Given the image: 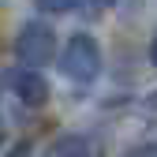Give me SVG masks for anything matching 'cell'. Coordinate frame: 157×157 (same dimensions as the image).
Instances as JSON below:
<instances>
[{"mask_svg": "<svg viewBox=\"0 0 157 157\" xmlns=\"http://www.w3.org/2000/svg\"><path fill=\"white\" fill-rule=\"evenodd\" d=\"M60 71L71 78V82H94L97 75H101V45L94 41L90 34H71L67 37V45L60 52Z\"/></svg>", "mask_w": 157, "mask_h": 157, "instance_id": "6da1fadb", "label": "cell"}, {"mask_svg": "<svg viewBox=\"0 0 157 157\" xmlns=\"http://www.w3.org/2000/svg\"><path fill=\"white\" fill-rule=\"evenodd\" d=\"M52 49H56V34L49 23L34 19V23H23V30L15 34V56L23 67H45L52 60Z\"/></svg>", "mask_w": 157, "mask_h": 157, "instance_id": "7a4b0ae2", "label": "cell"}, {"mask_svg": "<svg viewBox=\"0 0 157 157\" xmlns=\"http://www.w3.org/2000/svg\"><path fill=\"white\" fill-rule=\"evenodd\" d=\"M11 90H15V97H19L26 109H41V105L49 101V82H45L34 67H15V71H11Z\"/></svg>", "mask_w": 157, "mask_h": 157, "instance_id": "3957f363", "label": "cell"}, {"mask_svg": "<svg viewBox=\"0 0 157 157\" xmlns=\"http://www.w3.org/2000/svg\"><path fill=\"white\" fill-rule=\"evenodd\" d=\"M45 157H101V142L94 135H64L49 146Z\"/></svg>", "mask_w": 157, "mask_h": 157, "instance_id": "277c9868", "label": "cell"}, {"mask_svg": "<svg viewBox=\"0 0 157 157\" xmlns=\"http://www.w3.org/2000/svg\"><path fill=\"white\" fill-rule=\"evenodd\" d=\"M112 8H116V0H78V4H75V11L82 15L86 23H97V19H105Z\"/></svg>", "mask_w": 157, "mask_h": 157, "instance_id": "5b68a950", "label": "cell"}, {"mask_svg": "<svg viewBox=\"0 0 157 157\" xmlns=\"http://www.w3.org/2000/svg\"><path fill=\"white\" fill-rule=\"evenodd\" d=\"M75 4L78 0H34V8L41 15H67V11H75Z\"/></svg>", "mask_w": 157, "mask_h": 157, "instance_id": "8992f818", "label": "cell"}, {"mask_svg": "<svg viewBox=\"0 0 157 157\" xmlns=\"http://www.w3.org/2000/svg\"><path fill=\"white\" fill-rule=\"evenodd\" d=\"M124 157H157V139L153 142H142V146H131Z\"/></svg>", "mask_w": 157, "mask_h": 157, "instance_id": "52a82bcc", "label": "cell"}, {"mask_svg": "<svg viewBox=\"0 0 157 157\" xmlns=\"http://www.w3.org/2000/svg\"><path fill=\"white\" fill-rule=\"evenodd\" d=\"M26 153H30V146H26V142H19V146L11 150V157H26Z\"/></svg>", "mask_w": 157, "mask_h": 157, "instance_id": "ba28073f", "label": "cell"}, {"mask_svg": "<svg viewBox=\"0 0 157 157\" xmlns=\"http://www.w3.org/2000/svg\"><path fill=\"white\" fill-rule=\"evenodd\" d=\"M150 60H153V67H157V34H153V41H150Z\"/></svg>", "mask_w": 157, "mask_h": 157, "instance_id": "9c48e42d", "label": "cell"}]
</instances>
